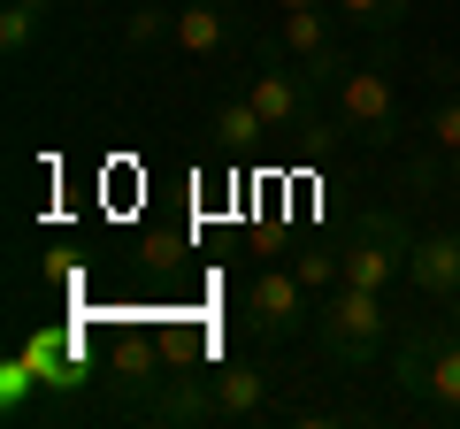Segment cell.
I'll return each mask as SVG.
<instances>
[{
	"instance_id": "14",
	"label": "cell",
	"mask_w": 460,
	"mask_h": 429,
	"mask_svg": "<svg viewBox=\"0 0 460 429\" xmlns=\"http://www.w3.org/2000/svg\"><path fill=\"white\" fill-rule=\"evenodd\" d=\"M215 131H223L230 146H253V138H269V123H261V108H253V92L223 100V108H215Z\"/></svg>"
},
{
	"instance_id": "10",
	"label": "cell",
	"mask_w": 460,
	"mask_h": 429,
	"mask_svg": "<svg viewBox=\"0 0 460 429\" xmlns=\"http://www.w3.org/2000/svg\"><path fill=\"white\" fill-rule=\"evenodd\" d=\"M422 398L445 414V422H460V322H445V337H438V361H429Z\"/></svg>"
},
{
	"instance_id": "19",
	"label": "cell",
	"mask_w": 460,
	"mask_h": 429,
	"mask_svg": "<svg viewBox=\"0 0 460 429\" xmlns=\"http://www.w3.org/2000/svg\"><path fill=\"white\" fill-rule=\"evenodd\" d=\"M453 199H460V153H453Z\"/></svg>"
},
{
	"instance_id": "8",
	"label": "cell",
	"mask_w": 460,
	"mask_h": 429,
	"mask_svg": "<svg viewBox=\"0 0 460 429\" xmlns=\"http://www.w3.org/2000/svg\"><path fill=\"white\" fill-rule=\"evenodd\" d=\"M208 398H215V422H261V414H269V368H253V361L215 368Z\"/></svg>"
},
{
	"instance_id": "21",
	"label": "cell",
	"mask_w": 460,
	"mask_h": 429,
	"mask_svg": "<svg viewBox=\"0 0 460 429\" xmlns=\"http://www.w3.org/2000/svg\"><path fill=\"white\" fill-rule=\"evenodd\" d=\"M453 322H460V299H453Z\"/></svg>"
},
{
	"instance_id": "20",
	"label": "cell",
	"mask_w": 460,
	"mask_h": 429,
	"mask_svg": "<svg viewBox=\"0 0 460 429\" xmlns=\"http://www.w3.org/2000/svg\"><path fill=\"white\" fill-rule=\"evenodd\" d=\"M23 8H39V16H47V8H54V0H23Z\"/></svg>"
},
{
	"instance_id": "11",
	"label": "cell",
	"mask_w": 460,
	"mask_h": 429,
	"mask_svg": "<svg viewBox=\"0 0 460 429\" xmlns=\"http://www.w3.org/2000/svg\"><path fill=\"white\" fill-rule=\"evenodd\" d=\"M399 184H407L414 199H453V153H445V146H422L407 169H399Z\"/></svg>"
},
{
	"instance_id": "12",
	"label": "cell",
	"mask_w": 460,
	"mask_h": 429,
	"mask_svg": "<svg viewBox=\"0 0 460 429\" xmlns=\"http://www.w3.org/2000/svg\"><path fill=\"white\" fill-rule=\"evenodd\" d=\"M330 8H338V16L353 23V31H368V39H392L399 23H407V8H414V0H330Z\"/></svg>"
},
{
	"instance_id": "3",
	"label": "cell",
	"mask_w": 460,
	"mask_h": 429,
	"mask_svg": "<svg viewBox=\"0 0 460 429\" xmlns=\"http://www.w3.org/2000/svg\"><path fill=\"white\" fill-rule=\"evenodd\" d=\"M246 92H253V108H261L269 138H307L314 131V77L284 47H261V69L246 77Z\"/></svg>"
},
{
	"instance_id": "6",
	"label": "cell",
	"mask_w": 460,
	"mask_h": 429,
	"mask_svg": "<svg viewBox=\"0 0 460 429\" xmlns=\"http://www.w3.org/2000/svg\"><path fill=\"white\" fill-rule=\"evenodd\" d=\"M246 322L261 337H292L314 322V292L299 284V268H261V276L246 284Z\"/></svg>"
},
{
	"instance_id": "5",
	"label": "cell",
	"mask_w": 460,
	"mask_h": 429,
	"mask_svg": "<svg viewBox=\"0 0 460 429\" xmlns=\"http://www.w3.org/2000/svg\"><path fill=\"white\" fill-rule=\"evenodd\" d=\"M169 47L184 62H223L230 47H246V16H238V0H184L177 23H169Z\"/></svg>"
},
{
	"instance_id": "9",
	"label": "cell",
	"mask_w": 460,
	"mask_h": 429,
	"mask_svg": "<svg viewBox=\"0 0 460 429\" xmlns=\"http://www.w3.org/2000/svg\"><path fill=\"white\" fill-rule=\"evenodd\" d=\"M438 337H445V322H414V330L392 346V383H399L407 398H422V383H429V361H438Z\"/></svg>"
},
{
	"instance_id": "13",
	"label": "cell",
	"mask_w": 460,
	"mask_h": 429,
	"mask_svg": "<svg viewBox=\"0 0 460 429\" xmlns=\"http://www.w3.org/2000/svg\"><path fill=\"white\" fill-rule=\"evenodd\" d=\"M292 268H299V284L323 299V292H338V284H345V246H307Z\"/></svg>"
},
{
	"instance_id": "2",
	"label": "cell",
	"mask_w": 460,
	"mask_h": 429,
	"mask_svg": "<svg viewBox=\"0 0 460 429\" xmlns=\"http://www.w3.org/2000/svg\"><path fill=\"white\" fill-rule=\"evenodd\" d=\"M338 123L361 138V146H392V138L407 131V100H399V84H392V69H384V62H353V69H345Z\"/></svg>"
},
{
	"instance_id": "1",
	"label": "cell",
	"mask_w": 460,
	"mask_h": 429,
	"mask_svg": "<svg viewBox=\"0 0 460 429\" xmlns=\"http://www.w3.org/2000/svg\"><path fill=\"white\" fill-rule=\"evenodd\" d=\"M314 337H323L330 368H368L392 337V314H384V292H361V284H338V292L314 299Z\"/></svg>"
},
{
	"instance_id": "17",
	"label": "cell",
	"mask_w": 460,
	"mask_h": 429,
	"mask_svg": "<svg viewBox=\"0 0 460 429\" xmlns=\"http://www.w3.org/2000/svg\"><path fill=\"white\" fill-rule=\"evenodd\" d=\"M169 23H177L169 8H131V23H123V39H131V47H154V39H162Z\"/></svg>"
},
{
	"instance_id": "18",
	"label": "cell",
	"mask_w": 460,
	"mask_h": 429,
	"mask_svg": "<svg viewBox=\"0 0 460 429\" xmlns=\"http://www.w3.org/2000/svg\"><path fill=\"white\" fill-rule=\"evenodd\" d=\"M277 8H330V0H277Z\"/></svg>"
},
{
	"instance_id": "4",
	"label": "cell",
	"mask_w": 460,
	"mask_h": 429,
	"mask_svg": "<svg viewBox=\"0 0 460 429\" xmlns=\"http://www.w3.org/2000/svg\"><path fill=\"white\" fill-rule=\"evenodd\" d=\"M407 253H414V231L399 214H361L353 238H345V284H361V292H392L407 276Z\"/></svg>"
},
{
	"instance_id": "15",
	"label": "cell",
	"mask_w": 460,
	"mask_h": 429,
	"mask_svg": "<svg viewBox=\"0 0 460 429\" xmlns=\"http://www.w3.org/2000/svg\"><path fill=\"white\" fill-rule=\"evenodd\" d=\"M39 8H23V0H8V8H0V54H8V62H23V54H31V39H39Z\"/></svg>"
},
{
	"instance_id": "7",
	"label": "cell",
	"mask_w": 460,
	"mask_h": 429,
	"mask_svg": "<svg viewBox=\"0 0 460 429\" xmlns=\"http://www.w3.org/2000/svg\"><path fill=\"white\" fill-rule=\"evenodd\" d=\"M407 284L422 299H438V307H453L460 299V231H429V238H414V253H407Z\"/></svg>"
},
{
	"instance_id": "16",
	"label": "cell",
	"mask_w": 460,
	"mask_h": 429,
	"mask_svg": "<svg viewBox=\"0 0 460 429\" xmlns=\"http://www.w3.org/2000/svg\"><path fill=\"white\" fill-rule=\"evenodd\" d=\"M414 131H422L429 146H445V153H460V92H453V84H445V100H438V108H429L422 123H414Z\"/></svg>"
}]
</instances>
